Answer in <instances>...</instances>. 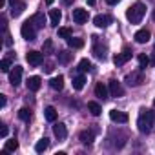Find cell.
I'll list each match as a JSON object with an SVG mask.
<instances>
[{"mask_svg": "<svg viewBox=\"0 0 155 155\" xmlns=\"http://www.w3.org/2000/svg\"><path fill=\"white\" fill-rule=\"evenodd\" d=\"M137 126H139L140 133H150L155 126V113L150 110H142L139 119H137Z\"/></svg>", "mask_w": 155, "mask_h": 155, "instance_id": "6da1fadb", "label": "cell"}, {"mask_svg": "<svg viewBox=\"0 0 155 155\" xmlns=\"http://www.w3.org/2000/svg\"><path fill=\"white\" fill-rule=\"evenodd\" d=\"M146 15V6L144 4H140V2H137V4H133L128 11H126V18L131 22V24H139L140 20H142V17Z\"/></svg>", "mask_w": 155, "mask_h": 155, "instance_id": "7a4b0ae2", "label": "cell"}, {"mask_svg": "<svg viewBox=\"0 0 155 155\" xmlns=\"http://www.w3.org/2000/svg\"><path fill=\"white\" fill-rule=\"evenodd\" d=\"M20 35L26 40H35L37 38V28H35V24L31 20H26L22 24V28H20Z\"/></svg>", "mask_w": 155, "mask_h": 155, "instance_id": "3957f363", "label": "cell"}, {"mask_svg": "<svg viewBox=\"0 0 155 155\" xmlns=\"http://www.w3.org/2000/svg\"><path fill=\"white\" fill-rule=\"evenodd\" d=\"M126 82H128L130 86H139V84H142V82H144L142 69H139V71H133V73L126 75Z\"/></svg>", "mask_w": 155, "mask_h": 155, "instance_id": "277c9868", "label": "cell"}, {"mask_svg": "<svg viewBox=\"0 0 155 155\" xmlns=\"http://www.w3.org/2000/svg\"><path fill=\"white\" fill-rule=\"evenodd\" d=\"M130 58H131V49H130V48H124L122 53H117V55L113 57V62H115V66H122V64H126Z\"/></svg>", "mask_w": 155, "mask_h": 155, "instance_id": "5b68a950", "label": "cell"}, {"mask_svg": "<svg viewBox=\"0 0 155 155\" xmlns=\"http://www.w3.org/2000/svg\"><path fill=\"white\" fill-rule=\"evenodd\" d=\"M20 81H22V68H20V66H15V68L9 71V82L17 88V86L20 84Z\"/></svg>", "mask_w": 155, "mask_h": 155, "instance_id": "8992f818", "label": "cell"}, {"mask_svg": "<svg viewBox=\"0 0 155 155\" xmlns=\"http://www.w3.org/2000/svg\"><path fill=\"white\" fill-rule=\"evenodd\" d=\"M26 60H28L31 66H40V64H42V60H44V55H42V53H38V51H28Z\"/></svg>", "mask_w": 155, "mask_h": 155, "instance_id": "52a82bcc", "label": "cell"}, {"mask_svg": "<svg viewBox=\"0 0 155 155\" xmlns=\"http://www.w3.org/2000/svg\"><path fill=\"white\" fill-rule=\"evenodd\" d=\"M108 88H110V95L111 97H122L124 95V90H122V86H120L119 81H110Z\"/></svg>", "mask_w": 155, "mask_h": 155, "instance_id": "ba28073f", "label": "cell"}, {"mask_svg": "<svg viewBox=\"0 0 155 155\" xmlns=\"http://www.w3.org/2000/svg\"><path fill=\"white\" fill-rule=\"evenodd\" d=\"M73 20H75L77 24H84V22H88V11L82 9V8L73 9Z\"/></svg>", "mask_w": 155, "mask_h": 155, "instance_id": "9c48e42d", "label": "cell"}, {"mask_svg": "<svg viewBox=\"0 0 155 155\" xmlns=\"http://www.w3.org/2000/svg\"><path fill=\"white\" fill-rule=\"evenodd\" d=\"M110 119H111L113 122H119V124L128 122V115H126L124 111H120V110H111V111H110Z\"/></svg>", "mask_w": 155, "mask_h": 155, "instance_id": "30bf717a", "label": "cell"}, {"mask_svg": "<svg viewBox=\"0 0 155 155\" xmlns=\"http://www.w3.org/2000/svg\"><path fill=\"white\" fill-rule=\"evenodd\" d=\"M93 24H95L97 28H108V26L111 24V17H110V15H97V17L93 18Z\"/></svg>", "mask_w": 155, "mask_h": 155, "instance_id": "8fae6325", "label": "cell"}, {"mask_svg": "<svg viewBox=\"0 0 155 155\" xmlns=\"http://www.w3.org/2000/svg\"><path fill=\"white\" fill-rule=\"evenodd\" d=\"M40 84H42V81H40V77H37V75H33V77L28 79V90L29 91H38Z\"/></svg>", "mask_w": 155, "mask_h": 155, "instance_id": "7c38bea8", "label": "cell"}, {"mask_svg": "<svg viewBox=\"0 0 155 155\" xmlns=\"http://www.w3.org/2000/svg\"><path fill=\"white\" fill-rule=\"evenodd\" d=\"M150 37H151V35H150V31H148V29H139V31L135 33V37H133V38H135V42H137V44H146V42L150 40Z\"/></svg>", "mask_w": 155, "mask_h": 155, "instance_id": "4fadbf2b", "label": "cell"}, {"mask_svg": "<svg viewBox=\"0 0 155 155\" xmlns=\"http://www.w3.org/2000/svg\"><path fill=\"white\" fill-rule=\"evenodd\" d=\"M95 95L99 97V99H102V101H106L108 97H110V88H106L102 82H99L97 86H95Z\"/></svg>", "mask_w": 155, "mask_h": 155, "instance_id": "5bb4252c", "label": "cell"}, {"mask_svg": "<svg viewBox=\"0 0 155 155\" xmlns=\"http://www.w3.org/2000/svg\"><path fill=\"white\" fill-rule=\"evenodd\" d=\"M108 53V48L106 46H102V44H95L93 46V55L97 57V58H101V60H106V55Z\"/></svg>", "mask_w": 155, "mask_h": 155, "instance_id": "9a60e30c", "label": "cell"}, {"mask_svg": "<svg viewBox=\"0 0 155 155\" xmlns=\"http://www.w3.org/2000/svg\"><path fill=\"white\" fill-rule=\"evenodd\" d=\"M60 20H62V13H60L58 9H51V11H49V24H51L53 28H57Z\"/></svg>", "mask_w": 155, "mask_h": 155, "instance_id": "2e32d148", "label": "cell"}, {"mask_svg": "<svg viewBox=\"0 0 155 155\" xmlns=\"http://www.w3.org/2000/svg\"><path fill=\"white\" fill-rule=\"evenodd\" d=\"M53 133H55L58 139H66V137H68V130H66V124H62V122L55 124V126H53Z\"/></svg>", "mask_w": 155, "mask_h": 155, "instance_id": "e0dca14e", "label": "cell"}, {"mask_svg": "<svg viewBox=\"0 0 155 155\" xmlns=\"http://www.w3.org/2000/svg\"><path fill=\"white\" fill-rule=\"evenodd\" d=\"M49 86H51L53 90L60 91V90L64 88V77H62V75H58V77H53V79L49 81Z\"/></svg>", "mask_w": 155, "mask_h": 155, "instance_id": "ac0fdd59", "label": "cell"}, {"mask_svg": "<svg viewBox=\"0 0 155 155\" xmlns=\"http://www.w3.org/2000/svg\"><path fill=\"white\" fill-rule=\"evenodd\" d=\"M79 139H81V142L82 144H91L93 142V139H95V135H93V131H81V135H79Z\"/></svg>", "mask_w": 155, "mask_h": 155, "instance_id": "d6986e66", "label": "cell"}, {"mask_svg": "<svg viewBox=\"0 0 155 155\" xmlns=\"http://www.w3.org/2000/svg\"><path fill=\"white\" fill-rule=\"evenodd\" d=\"M48 146H49V139H48V137H42V139L35 144V151H37V153H42V151L48 150Z\"/></svg>", "mask_w": 155, "mask_h": 155, "instance_id": "ffe728a7", "label": "cell"}, {"mask_svg": "<svg viewBox=\"0 0 155 155\" xmlns=\"http://www.w3.org/2000/svg\"><path fill=\"white\" fill-rule=\"evenodd\" d=\"M84 84H86V77L84 75H77L75 79H73V90H82L84 88Z\"/></svg>", "mask_w": 155, "mask_h": 155, "instance_id": "44dd1931", "label": "cell"}, {"mask_svg": "<svg viewBox=\"0 0 155 155\" xmlns=\"http://www.w3.org/2000/svg\"><path fill=\"white\" fill-rule=\"evenodd\" d=\"M68 46H69V48H75V49H81V48L84 46V40H82V38L69 37V38H68Z\"/></svg>", "mask_w": 155, "mask_h": 155, "instance_id": "7402d4cb", "label": "cell"}, {"mask_svg": "<svg viewBox=\"0 0 155 155\" xmlns=\"http://www.w3.org/2000/svg\"><path fill=\"white\" fill-rule=\"evenodd\" d=\"M33 24H35V28L37 29H40V28H44V15L42 13H37V15H33L31 18H29Z\"/></svg>", "mask_w": 155, "mask_h": 155, "instance_id": "603a6c76", "label": "cell"}, {"mask_svg": "<svg viewBox=\"0 0 155 155\" xmlns=\"http://www.w3.org/2000/svg\"><path fill=\"white\" fill-rule=\"evenodd\" d=\"M88 110L91 111V115H95V117H99L101 113H102V108H101V104L99 102H88Z\"/></svg>", "mask_w": 155, "mask_h": 155, "instance_id": "cb8c5ba5", "label": "cell"}, {"mask_svg": "<svg viewBox=\"0 0 155 155\" xmlns=\"http://www.w3.org/2000/svg\"><path fill=\"white\" fill-rule=\"evenodd\" d=\"M44 117H46V120L53 122V120L57 119V110H55L53 106H48V108L44 110Z\"/></svg>", "mask_w": 155, "mask_h": 155, "instance_id": "d4e9b609", "label": "cell"}, {"mask_svg": "<svg viewBox=\"0 0 155 155\" xmlns=\"http://www.w3.org/2000/svg\"><path fill=\"white\" fill-rule=\"evenodd\" d=\"M24 8H26L24 2H17L15 6H11V15H13V17H20L22 11H24Z\"/></svg>", "mask_w": 155, "mask_h": 155, "instance_id": "484cf974", "label": "cell"}, {"mask_svg": "<svg viewBox=\"0 0 155 155\" xmlns=\"http://www.w3.org/2000/svg\"><path fill=\"white\" fill-rule=\"evenodd\" d=\"M57 58H58V62H60V64H68V62L71 60V53H68V51H58Z\"/></svg>", "mask_w": 155, "mask_h": 155, "instance_id": "4316f807", "label": "cell"}, {"mask_svg": "<svg viewBox=\"0 0 155 155\" xmlns=\"http://www.w3.org/2000/svg\"><path fill=\"white\" fill-rule=\"evenodd\" d=\"M79 69H81V71H91L93 66H91V62H90L88 58H82V60L79 62Z\"/></svg>", "mask_w": 155, "mask_h": 155, "instance_id": "83f0119b", "label": "cell"}, {"mask_svg": "<svg viewBox=\"0 0 155 155\" xmlns=\"http://www.w3.org/2000/svg\"><path fill=\"white\" fill-rule=\"evenodd\" d=\"M18 119H20V120H26V122H28V120L31 119V111H29L28 108H20V110H18Z\"/></svg>", "mask_w": 155, "mask_h": 155, "instance_id": "f1b7e54d", "label": "cell"}, {"mask_svg": "<svg viewBox=\"0 0 155 155\" xmlns=\"http://www.w3.org/2000/svg\"><path fill=\"white\" fill-rule=\"evenodd\" d=\"M18 148V142L15 140V139H11V140H6V144H4V150L6 151H15Z\"/></svg>", "mask_w": 155, "mask_h": 155, "instance_id": "f546056e", "label": "cell"}, {"mask_svg": "<svg viewBox=\"0 0 155 155\" xmlns=\"http://www.w3.org/2000/svg\"><path fill=\"white\" fill-rule=\"evenodd\" d=\"M58 37H62V38H69V37H73V31H71L69 28H58Z\"/></svg>", "mask_w": 155, "mask_h": 155, "instance_id": "4dcf8cb0", "label": "cell"}, {"mask_svg": "<svg viewBox=\"0 0 155 155\" xmlns=\"http://www.w3.org/2000/svg\"><path fill=\"white\" fill-rule=\"evenodd\" d=\"M150 64V58L146 55H139V68L140 69H146V66Z\"/></svg>", "mask_w": 155, "mask_h": 155, "instance_id": "1f68e13d", "label": "cell"}, {"mask_svg": "<svg viewBox=\"0 0 155 155\" xmlns=\"http://www.w3.org/2000/svg\"><path fill=\"white\" fill-rule=\"evenodd\" d=\"M9 68H11V60L9 58H2V62H0V69H2L4 73H8Z\"/></svg>", "mask_w": 155, "mask_h": 155, "instance_id": "d6a6232c", "label": "cell"}, {"mask_svg": "<svg viewBox=\"0 0 155 155\" xmlns=\"http://www.w3.org/2000/svg\"><path fill=\"white\" fill-rule=\"evenodd\" d=\"M51 48H53V42H51V40H46V42H44V53L51 51Z\"/></svg>", "mask_w": 155, "mask_h": 155, "instance_id": "836d02e7", "label": "cell"}, {"mask_svg": "<svg viewBox=\"0 0 155 155\" xmlns=\"http://www.w3.org/2000/svg\"><path fill=\"white\" fill-rule=\"evenodd\" d=\"M0 135H2V137H6V135H8V126H6V124H2V130H0Z\"/></svg>", "mask_w": 155, "mask_h": 155, "instance_id": "e575fe53", "label": "cell"}, {"mask_svg": "<svg viewBox=\"0 0 155 155\" xmlns=\"http://www.w3.org/2000/svg\"><path fill=\"white\" fill-rule=\"evenodd\" d=\"M0 106H2V108L6 106V97L4 95H0Z\"/></svg>", "mask_w": 155, "mask_h": 155, "instance_id": "d590c367", "label": "cell"}, {"mask_svg": "<svg viewBox=\"0 0 155 155\" xmlns=\"http://www.w3.org/2000/svg\"><path fill=\"white\" fill-rule=\"evenodd\" d=\"M106 2H108L110 6H115V4H119V2H120V0H106Z\"/></svg>", "mask_w": 155, "mask_h": 155, "instance_id": "8d00e7d4", "label": "cell"}, {"mask_svg": "<svg viewBox=\"0 0 155 155\" xmlns=\"http://www.w3.org/2000/svg\"><path fill=\"white\" fill-rule=\"evenodd\" d=\"M62 4L64 6H69V4H73V0H62Z\"/></svg>", "mask_w": 155, "mask_h": 155, "instance_id": "74e56055", "label": "cell"}, {"mask_svg": "<svg viewBox=\"0 0 155 155\" xmlns=\"http://www.w3.org/2000/svg\"><path fill=\"white\" fill-rule=\"evenodd\" d=\"M4 6H6V0H0V9H2Z\"/></svg>", "mask_w": 155, "mask_h": 155, "instance_id": "f35d334b", "label": "cell"}, {"mask_svg": "<svg viewBox=\"0 0 155 155\" xmlns=\"http://www.w3.org/2000/svg\"><path fill=\"white\" fill-rule=\"evenodd\" d=\"M17 2H20V0H9V4H11V6H15Z\"/></svg>", "mask_w": 155, "mask_h": 155, "instance_id": "ab89813d", "label": "cell"}, {"mask_svg": "<svg viewBox=\"0 0 155 155\" xmlns=\"http://www.w3.org/2000/svg\"><path fill=\"white\" fill-rule=\"evenodd\" d=\"M95 2H97V0H88V4H90V6H95Z\"/></svg>", "mask_w": 155, "mask_h": 155, "instance_id": "60d3db41", "label": "cell"}, {"mask_svg": "<svg viewBox=\"0 0 155 155\" xmlns=\"http://www.w3.org/2000/svg\"><path fill=\"white\" fill-rule=\"evenodd\" d=\"M150 62H151V64H155V53H153V57L150 58Z\"/></svg>", "mask_w": 155, "mask_h": 155, "instance_id": "b9f144b4", "label": "cell"}, {"mask_svg": "<svg viewBox=\"0 0 155 155\" xmlns=\"http://www.w3.org/2000/svg\"><path fill=\"white\" fill-rule=\"evenodd\" d=\"M53 2H55V0H46V4H48V6H51Z\"/></svg>", "mask_w": 155, "mask_h": 155, "instance_id": "7bdbcfd3", "label": "cell"}, {"mask_svg": "<svg viewBox=\"0 0 155 155\" xmlns=\"http://www.w3.org/2000/svg\"><path fill=\"white\" fill-rule=\"evenodd\" d=\"M153 104H155V101H153Z\"/></svg>", "mask_w": 155, "mask_h": 155, "instance_id": "ee69618b", "label": "cell"}]
</instances>
